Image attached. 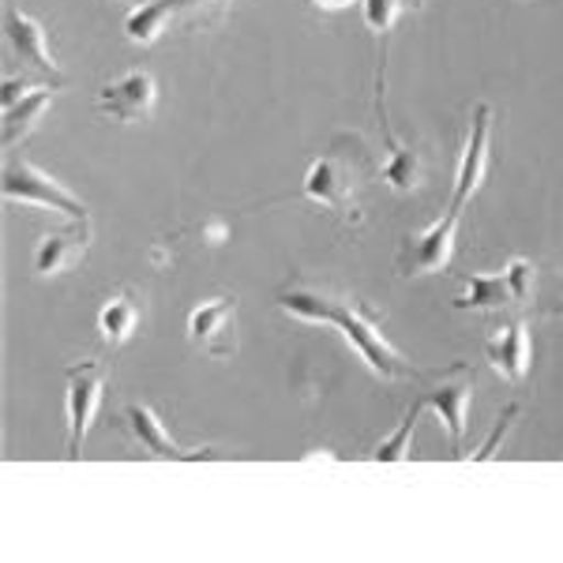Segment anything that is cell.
<instances>
[{
    "label": "cell",
    "instance_id": "1",
    "mask_svg": "<svg viewBox=\"0 0 563 563\" xmlns=\"http://www.w3.org/2000/svg\"><path fill=\"white\" fill-rule=\"evenodd\" d=\"M278 308L305 323H331L334 331H342V339L357 350V357L384 379H402L410 376V361L402 357L395 346L387 342V334L379 331V323L372 320V312H365L350 294L334 286H320V282H289L278 289Z\"/></svg>",
    "mask_w": 563,
    "mask_h": 563
},
{
    "label": "cell",
    "instance_id": "2",
    "mask_svg": "<svg viewBox=\"0 0 563 563\" xmlns=\"http://www.w3.org/2000/svg\"><path fill=\"white\" fill-rule=\"evenodd\" d=\"M4 199L8 203H26V207H49V211L68 214L71 222H87L90 207L76 192H68L60 180H53L42 166L26 158H12L4 169Z\"/></svg>",
    "mask_w": 563,
    "mask_h": 563
},
{
    "label": "cell",
    "instance_id": "3",
    "mask_svg": "<svg viewBox=\"0 0 563 563\" xmlns=\"http://www.w3.org/2000/svg\"><path fill=\"white\" fill-rule=\"evenodd\" d=\"M365 177V154L350 158L342 151L323 154L320 162H312L305 177V196L316 199V203L331 207L339 214L357 218V185Z\"/></svg>",
    "mask_w": 563,
    "mask_h": 563
},
{
    "label": "cell",
    "instance_id": "4",
    "mask_svg": "<svg viewBox=\"0 0 563 563\" xmlns=\"http://www.w3.org/2000/svg\"><path fill=\"white\" fill-rule=\"evenodd\" d=\"M462 222V207L448 203V214L440 218L435 225H429L417 238H406L402 252H398V275L402 278H424L435 275V271L448 267L451 249H455V233Z\"/></svg>",
    "mask_w": 563,
    "mask_h": 563
},
{
    "label": "cell",
    "instance_id": "5",
    "mask_svg": "<svg viewBox=\"0 0 563 563\" xmlns=\"http://www.w3.org/2000/svg\"><path fill=\"white\" fill-rule=\"evenodd\" d=\"M470 395H474V368L466 361H455L448 372L440 376V384L429 387L421 395L424 410H435L443 421V429L451 435V448L462 451V440H466V406Z\"/></svg>",
    "mask_w": 563,
    "mask_h": 563
},
{
    "label": "cell",
    "instance_id": "6",
    "mask_svg": "<svg viewBox=\"0 0 563 563\" xmlns=\"http://www.w3.org/2000/svg\"><path fill=\"white\" fill-rule=\"evenodd\" d=\"M102 406V365L84 361L68 368V459L84 455V435Z\"/></svg>",
    "mask_w": 563,
    "mask_h": 563
},
{
    "label": "cell",
    "instance_id": "7",
    "mask_svg": "<svg viewBox=\"0 0 563 563\" xmlns=\"http://www.w3.org/2000/svg\"><path fill=\"white\" fill-rule=\"evenodd\" d=\"M154 102H158V84H154L151 71H129L117 84H106L98 90V113L121 124L143 121Z\"/></svg>",
    "mask_w": 563,
    "mask_h": 563
},
{
    "label": "cell",
    "instance_id": "8",
    "mask_svg": "<svg viewBox=\"0 0 563 563\" xmlns=\"http://www.w3.org/2000/svg\"><path fill=\"white\" fill-rule=\"evenodd\" d=\"M488 135H493V106L481 102L474 109V129H470L466 151H462L459 174H455V196H451V207H466L474 192L481 188V180L488 174Z\"/></svg>",
    "mask_w": 563,
    "mask_h": 563
},
{
    "label": "cell",
    "instance_id": "9",
    "mask_svg": "<svg viewBox=\"0 0 563 563\" xmlns=\"http://www.w3.org/2000/svg\"><path fill=\"white\" fill-rule=\"evenodd\" d=\"M233 316H238V301L233 297H214V301L199 305L188 316V339L203 346L214 357H230L238 350V334H233Z\"/></svg>",
    "mask_w": 563,
    "mask_h": 563
},
{
    "label": "cell",
    "instance_id": "10",
    "mask_svg": "<svg viewBox=\"0 0 563 563\" xmlns=\"http://www.w3.org/2000/svg\"><path fill=\"white\" fill-rule=\"evenodd\" d=\"M4 34H8V45L20 53L26 65H34L42 76H49V79H60V68H57V60H53V53H49V42H45V26L34 20V15H26L23 8L8 4Z\"/></svg>",
    "mask_w": 563,
    "mask_h": 563
},
{
    "label": "cell",
    "instance_id": "11",
    "mask_svg": "<svg viewBox=\"0 0 563 563\" xmlns=\"http://www.w3.org/2000/svg\"><path fill=\"white\" fill-rule=\"evenodd\" d=\"M485 357L493 361V368L507 384H522L526 372H530V331H526V320L515 316L496 331V339L485 342Z\"/></svg>",
    "mask_w": 563,
    "mask_h": 563
},
{
    "label": "cell",
    "instance_id": "12",
    "mask_svg": "<svg viewBox=\"0 0 563 563\" xmlns=\"http://www.w3.org/2000/svg\"><path fill=\"white\" fill-rule=\"evenodd\" d=\"M124 421H129V429L135 435V443H140L143 451H151L154 459H177V462H188V459H203L207 451H188V448H180V443L169 435L166 429H162V421H158V413L151 410V406H140V402H132L129 410H124Z\"/></svg>",
    "mask_w": 563,
    "mask_h": 563
},
{
    "label": "cell",
    "instance_id": "13",
    "mask_svg": "<svg viewBox=\"0 0 563 563\" xmlns=\"http://www.w3.org/2000/svg\"><path fill=\"white\" fill-rule=\"evenodd\" d=\"M87 241H90V225L87 222H71L68 230L49 233V238L38 244V252H34V271H38L42 278L60 275V271H68L71 263L84 256Z\"/></svg>",
    "mask_w": 563,
    "mask_h": 563
},
{
    "label": "cell",
    "instance_id": "14",
    "mask_svg": "<svg viewBox=\"0 0 563 563\" xmlns=\"http://www.w3.org/2000/svg\"><path fill=\"white\" fill-rule=\"evenodd\" d=\"M515 305H519V294H515L507 271H499V275H470L466 294L455 301L462 312H504V308Z\"/></svg>",
    "mask_w": 563,
    "mask_h": 563
},
{
    "label": "cell",
    "instance_id": "15",
    "mask_svg": "<svg viewBox=\"0 0 563 563\" xmlns=\"http://www.w3.org/2000/svg\"><path fill=\"white\" fill-rule=\"evenodd\" d=\"M49 102H53V90L38 87V90H31V95H23L15 106H8L4 109V147L23 143L26 135L34 132V124L42 121V113L49 109Z\"/></svg>",
    "mask_w": 563,
    "mask_h": 563
},
{
    "label": "cell",
    "instance_id": "16",
    "mask_svg": "<svg viewBox=\"0 0 563 563\" xmlns=\"http://www.w3.org/2000/svg\"><path fill=\"white\" fill-rule=\"evenodd\" d=\"M135 323H140V305L129 294L109 297L106 308L98 312V331H102V342H109V346H124L132 339Z\"/></svg>",
    "mask_w": 563,
    "mask_h": 563
},
{
    "label": "cell",
    "instance_id": "17",
    "mask_svg": "<svg viewBox=\"0 0 563 563\" xmlns=\"http://www.w3.org/2000/svg\"><path fill=\"white\" fill-rule=\"evenodd\" d=\"M387 140H390V132H387ZM384 180L395 188V192H413V188L421 185V162H417V154L390 140V154L384 162Z\"/></svg>",
    "mask_w": 563,
    "mask_h": 563
},
{
    "label": "cell",
    "instance_id": "18",
    "mask_svg": "<svg viewBox=\"0 0 563 563\" xmlns=\"http://www.w3.org/2000/svg\"><path fill=\"white\" fill-rule=\"evenodd\" d=\"M421 413H424V402L417 398L410 410H406L402 421H398V429L390 432L376 451H372V459H376V462H406V459H410V451H413V429H417V417H421Z\"/></svg>",
    "mask_w": 563,
    "mask_h": 563
},
{
    "label": "cell",
    "instance_id": "19",
    "mask_svg": "<svg viewBox=\"0 0 563 563\" xmlns=\"http://www.w3.org/2000/svg\"><path fill=\"white\" fill-rule=\"evenodd\" d=\"M162 12L169 15V26L177 20H188V23H214L222 15L225 0H158Z\"/></svg>",
    "mask_w": 563,
    "mask_h": 563
},
{
    "label": "cell",
    "instance_id": "20",
    "mask_svg": "<svg viewBox=\"0 0 563 563\" xmlns=\"http://www.w3.org/2000/svg\"><path fill=\"white\" fill-rule=\"evenodd\" d=\"M406 8H417V0H365V20L372 31H387L395 15L406 12Z\"/></svg>",
    "mask_w": 563,
    "mask_h": 563
},
{
    "label": "cell",
    "instance_id": "21",
    "mask_svg": "<svg viewBox=\"0 0 563 563\" xmlns=\"http://www.w3.org/2000/svg\"><path fill=\"white\" fill-rule=\"evenodd\" d=\"M515 417H519V406H507V410L499 413L496 429H493V435H488L485 443H481L477 459H493V455H496V443H499V440H504V435H507V429H511V424H515Z\"/></svg>",
    "mask_w": 563,
    "mask_h": 563
},
{
    "label": "cell",
    "instance_id": "22",
    "mask_svg": "<svg viewBox=\"0 0 563 563\" xmlns=\"http://www.w3.org/2000/svg\"><path fill=\"white\" fill-rule=\"evenodd\" d=\"M38 87H42V84H31V79H12V76H8V79H4V95H0V98H4V109H8V106H15L23 95H31V90H38Z\"/></svg>",
    "mask_w": 563,
    "mask_h": 563
},
{
    "label": "cell",
    "instance_id": "23",
    "mask_svg": "<svg viewBox=\"0 0 563 563\" xmlns=\"http://www.w3.org/2000/svg\"><path fill=\"white\" fill-rule=\"evenodd\" d=\"M140 4H147V0H140Z\"/></svg>",
    "mask_w": 563,
    "mask_h": 563
}]
</instances>
